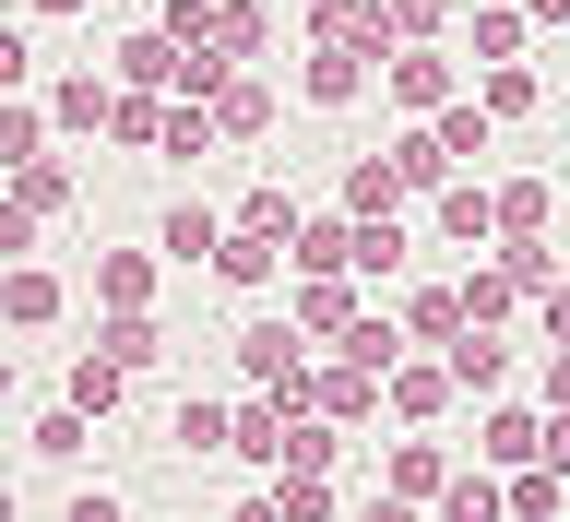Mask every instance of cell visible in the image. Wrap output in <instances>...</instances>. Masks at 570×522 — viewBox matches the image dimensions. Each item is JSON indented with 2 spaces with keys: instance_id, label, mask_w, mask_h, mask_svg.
<instances>
[{
  "instance_id": "cell-1",
  "label": "cell",
  "mask_w": 570,
  "mask_h": 522,
  "mask_svg": "<svg viewBox=\"0 0 570 522\" xmlns=\"http://www.w3.org/2000/svg\"><path fill=\"white\" fill-rule=\"evenodd\" d=\"M381 96L404 107V131L440 119V107H463V48H392V60H381Z\"/></svg>"
},
{
  "instance_id": "cell-2",
  "label": "cell",
  "mask_w": 570,
  "mask_h": 522,
  "mask_svg": "<svg viewBox=\"0 0 570 522\" xmlns=\"http://www.w3.org/2000/svg\"><path fill=\"white\" fill-rule=\"evenodd\" d=\"M107 119H119V71H60V83H48V131L60 142L107 131Z\"/></svg>"
},
{
  "instance_id": "cell-3",
  "label": "cell",
  "mask_w": 570,
  "mask_h": 522,
  "mask_svg": "<svg viewBox=\"0 0 570 522\" xmlns=\"http://www.w3.org/2000/svg\"><path fill=\"white\" fill-rule=\"evenodd\" d=\"M155 274H167L155 249H96V309L107 321H155Z\"/></svg>"
},
{
  "instance_id": "cell-4",
  "label": "cell",
  "mask_w": 570,
  "mask_h": 522,
  "mask_svg": "<svg viewBox=\"0 0 570 522\" xmlns=\"http://www.w3.org/2000/svg\"><path fill=\"white\" fill-rule=\"evenodd\" d=\"M226 226H238V238H274V249H297V226H309V203H297L285 178H249L238 203H226Z\"/></svg>"
},
{
  "instance_id": "cell-5",
  "label": "cell",
  "mask_w": 570,
  "mask_h": 522,
  "mask_svg": "<svg viewBox=\"0 0 570 522\" xmlns=\"http://www.w3.org/2000/svg\"><path fill=\"white\" fill-rule=\"evenodd\" d=\"M368 83H381V60H356V48H309V60H297V96H309L321 119H333V107H356Z\"/></svg>"
},
{
  "instance_id": "cell-6",
  "label": "cell",
  "mask_w": 570,
  "mask_h": 522,
  "mask_svg": "<svg viewBox=\"0 0 570 522\" xmlns=\"http://www.w3.org/2000/svg\"><path fill=\"white\" fill-rule=\"evenodd\" d=\"M214 249H226V214H214V203H167V214H155V262H178V274L203 262V274H214Z\"/></svg>"
},
{
  "instance_id": "cell-7",
  "label": "cell",
  "mask_w": 570,
  "mask_h": 522,
  "mask_svg": "<svg viewBox=\"0 0 570 522\" xmlns=\"http://www.w3.org/2000/svg\"><path fill=\"white\" fill-rule=\"evenodd\" d=\"M60 309H71V285L48 274V262H12V274H0V321H12V333H48Z\"/></svg>"
},
{
  "instance_id": "cell-8",
  "label": "cell",
  "mask_w": 570,
  "mask_h": 522,
  "mask_svg": "<svg viewBox=\"0 0 570 522\" xmlns=\"http://www.w3.org/2000/svg\"><path fill=\"white\" fill-rule=\"evenodd\" d=\"M523 0H475V24H463V60H488V71H511V60H523Z\"/></svg>"
},
{
  "instance_id": "cell-9",
  "label": "cell",
  "mask_w": 570,
  "mask_h": 522,
  "mask_svg": "<svg viewBox=\"0 0 570 522\" xmlns=\"http://www.w3.org/2000/svg\"><path fill=\"white\" fill-rule=\"evenodd\" d=\"M203 48H214V60H262V48H274V12H262V0H214V24H203Z\"/></svg>"
},
{
  "instance_id": "cell-10",
  "label": "cell",
  "mask_w": 570,
  "mask_h": 522,
  "mask_svg": "<svg viewBox=\"0 0 570 522\" xmlns=\"http://www.w3.org/2000/svg\"><path fill=\"white\" fill-rule=\"evenodd\" d=\"M463 333H475V321H463V285H416V297H404V345H440V356H452Z\"/></svg>"
},
{
  "instance_id": "cell-11",
  "label": "cell",
  "mask_w": 570,
  "mask_h": 522,
  "mask_svg": "<svg viewBox=\"0 0 570 522\" xmlns=\"http://www.w3.org/2000/svg\"><path fill=\"white\" fill-rule=\"evenodd\" d=\"M309 416H333V427L381 416V381H368V368H345V356H333V368H309Z\"/></svg>"
},
{
  "instance_id": "cell-12",
  "label": "cell",
  "mask_w": 570,
  "mask_h": 522,
  "mask_svg": "<svg viewBox=\"0 0 570 522\" xmlns=\"http://www.w3.org/2000/svg\"><path fill=\"white\" fill-rule=\"evenodd\" d=\"M226 452H238V463H262V475L285 463V404H274V392H249L238 416H226Z\"/></svg>"
},
{
  "instance_id": "cell-13",
  "label": "cell",
  "mask_w": 570,
  "mask_h": 522,
  "mask_svg": "<svg viewBox=\"0 0 570 522\" xmlns=\"http://www.w3.org/2000/svg\"><path fill=\"white\" fill-rule=\"evenodd\" d=\"M547 427L559 416H534V404H488V440H475V452L488 463H547Z\"/></svg>"
},
{
  "instance_id": "cell-14",
  "label": "cell",
  "mask_w": 570,
  "mask_h": 522,
  "mask_svg": "<svg viewBox=\"0 0 570 522\" xmlns=\"http://www.w3.org/2000/svg\"><path fill=\"white\" fill-rule=\"evenodd\" d=\"M392 416H404V427H428V416H440V404H452V368H440V356H404V368H392Z\"/></svg>"
},
{
  "instance_id": "cell-15",
  "label": "cell",
  "mask_w": 570,
  "mask_h": 522,
  "mask_svg": "<svg viewBox=\"0 0 570 522\" xmlns=\"http://www.w3.org/2000/svg\"><path fill=\"white\" fill-rule=\"evenodd\" d=\"M214 131H226V142H274V83H262V71H238V83L214 96Z\"/></svg>"
},
{
  "instance_id": "cell-16",
  "label": "cell",
  "mask_w": 570,
  "mask_h": 522,
  "mask_svg": "<svg viewBox=\"0 0 570 522\" xmlns=\"http://www.w3.org/2000/svg\"><path fill=\"white\" fill-rule=\"evenodd\" d=\"M392 178H404V190H428V203H440V190H452V155H440V131H428V119H416V131H392Z\"/></svg>"
},
{
  "instance_id": "cell-17",
  "label": "cell",
  "mask_w": 570,
  "mask_h": 522,
  "mask_svg": "<svg viewBox=\"0 0 570 522\" xmlns=\"http://www.w3.org/2000/svg\"><path fill=\"white\" fill-rule=\"evenodd\" d=\"M440 238H475V249L499 238V190L488 178H452V190H440Z\"/></svg>"
},
{
  "instance_id": "cell-18",
  "label": "cell",
  "mask_w": 570,
  "mask_h": 522,
  "mask_svg": "<svg viewBox=\"0 0 570 522\" xmlns=\"http://www.w3.org/2000/svg\"><path fill=\"white\" fill-rule=\"evenodd\" d=\"M285 321H297V333H333V345H345V333H356L368 309H356V285H297V297H285Z\"/></svg>"
},
{
  "instance_id": "cell-19",
  "label": "cell",
  "mask_w": 570,
  "mask_h": 522,
  "mask_svg": "<svg viewBox=\"0 0 570 522\" xmlns=\"http://www.w3.org/2000/svg\"><path fill=\"white\" fill-rule=\"evenodd\" d=\"M333 463H345V427L333 416H285V463L274 475H333Z\"/></svg>"
},
{
  "instance_id": "cell-20",
  "label": "cell",
  "mask_w": 570,
  "mask_h": 522,
  "mask_svg": "<svg viewBox=\"0 0 570 522\" xmlns=\"http://www.w3.org/2000/svg\"><path fill=\"white\" fill-rule=\"evenodd\" d=\"M36 155H48V107H36V96H0V178H24Z\"/></svg>"
},
{
  "instance_id": "cell-21",
  "label": "cell",
  "mask_w": 570,
  "mask_h": 522,
  "mask_svg": "<svg viewBox=\"0 0 570 522\" xmlns=\"http://www.w3.org/2000/svg\"><path fill=\"white\" fill-rule=\"evenodd\" d=\"M547 214H559V190H547V178H511V190H499V249L547 238Z\"/></svg>"
},
{
  "instance_id": "cell-22",
  "label": "cell",
  "mask_w": 570,
  "mask_h": 522,
  "mask_svg": "<svg viewBox=\"0 0 570 522\" xmlns=\"http://www.w3.org/2000/svg\"><path fill=\"white\" fill-rule=\"evenodd\" d=\"M167 119H178V96H119L107 142H119V155H155V142H167Z\"/></svg>"
},
{
  "instance_id": "cell-23",
  "label": "cell",
  "mask_w": 570,
  "mask_h": 522,
  "mask_svg": "<svg viewBox=\"0 0 570 522\" xmlns=\"http://www.w3.org/2000/svg\"><path fill=\"white\" fill-rule=\"evenodd\" d=\"M440 368H452V392H499V381H511V345H499V333H463Z\"/></svg>"
},
{
  "instance_id": "cell-24",
  "label": "cell",
  "mask_w": 570,
  "mask_h": 522,
  "mask_svg": "<svg viewBox=\"0 0 570 522\" xmlns=\"http://www.w3.org/2000/svg\"><path fill=\"white\" fill-rule=\"evenodd\" d=\"M440 522H511V487L475 463V475H452V487H440Z\"/></svg>"
},
{
  "instance_id": "cell-25",
  "label": "cell",
  "mask_w": 570,
  "mask_h": 522,
  "mask_svg": "<svg viewBox=\"0 0 570 522\" xmlns=\"http://www.w3.org/2000/svg\"><path fill=\"white\" fill-rule=\"evenodd\" d=\"M96 356L119 368V381H142V368L167 356V333H155V321H107V333H96Z\"/></svg>"
},
{
  "instance_id": "cell-26",
  "label": "cell",
  "mask_w": 570,
  "mask_h": 522,
  "mask_svg": "<svg viewBox=\"0 0 570 522\" xmlns=\"http://www.w3.org/2000/svg\"><path fill=\"white\" fill-rule=\"evenodd\" d=\"M440 487H452L440 440H404V452H392V487H381V499H440Z\"/></svg>"
},
{
  "instance_id": "cell-27",
  "label": "cell",
  "mask_w": 570,
  "mask_h": 522,
  "mask_svg": "<svg viewBox=\"0 0 570 522\" xmlns=\"http://www.w3.org/2000/svg\"><path fill=\"white\" fill-rule=\"evenodd\" d=\"M475 107H488V119H534V107H547V71H488V83H475Z\"/></svg>"
},
{
  "instance_id": "cell-28",
  "label": "cell",
  "mask_w": 570,
  "mask_h": 522,
  "mask_svg": "<svg viewBox=\"0 0 570 522\" xmlns=\"http://www.w3.org/2000/svg\"><path fill=\"white\" fill-rule=\"evenodd\" d=\"M12 203H24L36 226H48V214H71V155H36V167L12 178Z\"/></svg>"
},
{
  "instance_id": "cell-29",
  "label": "cell",
  "mask_w": 570,
  "mask_h": 522,
  "mask_svg": "<svg viewBox=\"0 0 570 522\" xmlns=\"http://www.w3.org/2000/svg\"><path fill=\"white\" fill-rule=\"evenodd\" d=\"M428 131H440V155H452V167H463V155H488V142H499V119H488V107H475V96H463V107H440Z\"/></svg>"
},
{
  "instance_id": "cell-30",
  "label": "cell",
  "mask_w": 570,
  "mask_h": 522,
  "mask_svg": "<svg viewBox=\"0 0 570 522\" xmlns=\"http://www.w3.org/2000/svg\"><path fill=\"white\" fill-rule=\"evenodd\" d=\"M274 262H285L274 238H238V226H226V249H214V285H274Z\"/></svg>"
},
{
  "instance_id": "cell-31",
  "label": "cell",
  "mask_w": 570,
  "mask_h": 522,
  "mask_svg": "<svg viewBox=\"0 0 570 522\" xmlns=\"http://www.w3.org/2000/svg\"><path fill=\"white\" fill-rule=\"evenodd\" d=\"M511 309H523V285L499 274V262H488V274H463V321H475V333H499Z\"/></svg>"
},
{
  "instance_id": "cell-32",
  "label": "cell",
  "mask_w": 570,
  "mask_h": 522,
  "mask_svg": "<svg viewBox=\"0 0 570 522\" xmlns=\"http://www.w3.org/2000/svg\"><path fill=\"white\" fill-rule=\"evenodd\" d=\"M404 249H416V226H404V214L356 226V274H404Z\"/></svg>"
},
{
  "instance_id": "cell-33",
  "label": "cell",
  "mask_w": 570,
  "mask_h": 522,
  "mask_svg": "<svg viewBox=\"0 0 570 522\" xmlns=\"http://www.w3.org/2000/svg\"><path fill=\"white\" fill-rule=\"evenodd\" d=\"M392 12V48H440V24H452V0H381Z\"/></svg>"
},
{
  "instance_id": "cell-34",
  "label": "cell",
  "mask_w": 570,
  "mask_h": 522,
  "mask_svg": "<svg viewBox=\"0 0 570 522\" xmlns=\"http://www.w3.org/2000/svg\"><path fill=\"white\" fill-rule=\"evenodd\" d=\"M107 404H119V368L83 345V356H71V416H107Z\"/></svg>"
},
{
  "instance_id": "cell-35",
  "label": "cell",
  "mask_w": 570,
  "mask_h": 522,
  "mask_svg": "<svg viewBox=\"0 0 570 522\" xmlns=\"http://www.w3.org/2000/svg\"><path fill=\"white\" fill-rule=\"evenodd\" d=\"M214 142H226V131H214V107H178V119H167V142H155V155H178V167H203Z\"/></svg>"
},
{
  "instance_id": "cell-36",
  "label": "cell",
  "mask_w": 570,
  "mask_h": 522,
  "mask_svg": "<svg viewBox=\"0 0 570 522\" xmlns=\"http://www.w3.org/2000/svg\"><path fill=\"white\" fill-rule=\"evenodd\" d=\"M36 83V36H24V12H0V96H24Z\"/></svg>"
},
{
  "instance_id": "cell-37",
  "label": "cell",
  "mask_w": 570,
  "mask_h": 522,
  "mask_svg": "<svg viewBox=\"0 0 570 522\" xmlns=\"http://www.w3.org/2000/svg\"><path fill=\"white\" fill-rule=\"evenodd\" d=\"M83 427H96V416H71V404H48V416H36V452H48V463H83Z\"/></svg>"
},
{
  "instance_id": "cell-38",
  "label": "cell",
  "mask_w": 570,
  "mask_h": 522,
  "mask_svg": "<svg viewBox=\"0 0 570 522\" xmlns=\"http://www.w3.org/2000/svg\"><path fill=\"white\" fill-rule=\"evenodd\" d=\"M274 511L285 522H333V487H321V475H274Z\"/></svg>"
},
{
  "instance_id": "cell-39",
  "label": "cell",
  "mask_w": 570,
  "mask_h": 522,
  "mask_svg": "<svg viewBox=\"0 0 570 522\" xmlns=\"http://www.w3.org/2000/svg\"><path fill=\"white\" fill-rule=\"evenodd\" d=\"M167 440H178V452H226V404H178Z\"/></svg>"
},
{
  "instance_id": "cell-40",
  "label": "cell",
  "mask_w": 570,
  "mask_h": 522,
  "mask_svg": "<svg viewBox=\"0 0 570 522\" xmlns=\"http://www.w3.org/2000/svg\"><path fill=\"white\" fill-rule=\"evenodd\" d=\"M12 262H36V214L0 190V274H12Z\"/></svg>"
},
{
  "instance_id": "cell-41",
  "label": "cell",
  "mask_w": 570,
  "mask_h": 522,
  "mask_svg": "<svg viewBox=\"0 0 570 522\" xmlns=\"http://www.w3.org/2000/svg\"><path fill=\"white\" fill-rule=\"evenodd\" d=\"M534 321H547V356L570 345V285H547V297H534Z\"/></svg>"
},
{
  "instance_id": "cell-42",
  "label": "cell",
  "mask_w": 570,
  "mask_h": 522,
  "mask_svg": "<svg viewBox=\"0 0 570 522\" xmlns=\"http://www.w3.org/2000/svg\"><path fill=\"white\" fill-rule=\"evenodd\" d=\"M534 392H547V404H559V416H570V345L547 356V368H534Z\"/></svg>"
},
{
  "instance_id": "cell-43",
  "label": "cell",
  "mask_w": 570,
  "mask_h": 522,
  "mask_svg": "<svg viewBox=\"0 0 570 522\" xmlns=\"http://www.w3.org/2000/svg\"><path fill=\"white\" fill-rule=\"evenodd\" d=\"M60 522H131V511H119V499H107V487H83V499H71Z\"/></svg>"
},
{
  "instance_id": "cell-44",
  "label": "cell",
  "mask_w": 570,
  "mask_h": 522,
  "mask_svg": "<svg viewBox=\"0 0 570 522\" xmlns=\"http://www.w3.org/2000/svg\"><path fill=\"white\" fill-rule=\"evenodd\" d=\"M356 522H416V499H368V511H356Z\"/></svg>"
},
{
  "instance_id": "cell-45",
  "label": "cell",
  "mask_w": 570,
  "mask_h": 522,
  "mask_svg": "<svg viewBox=\"0 0 570 522\" xmlns=\"http://www.w3.org/2000/svg\"><path fill=\"white\" fill-rule=\"evenodd\" d=\"M24 12H36V24H71V12H83V0H24Z\"/></svg>"
},
{
  "instance_id": "cell-46",
  "label": "cell",
  "mask_w": 570,
  "mask_h": 522,
  "mask_svg": "<svg viewBox=\"0 0 570 522\" xmlns=\"http://www.w3.org/2000/svg\"><path fill=\"white\" fill-rule=\"evenodd\" d=\"M523 24H570V0H523Z\"/></svg>"
},
{
  "instance_id": "cell-47",
  "label": "cell",
  "mask_w": 570,
  "mask_h": 522,
  "mask_svg": "<svg viewBox=\"0 0 570 522\" xmlns=\"http://www.w3.org/2000/svg\"><path fill=\"white\" fill-rule=\"evenodd\" d=\"M226 522H285V511H274V499H238V511H226Z\"/></svg>"
},
{
  "instance_id": "cell-48",
  "label": "cell",
  "mask_w": 570,
  "mask_h": 522,
  "mask_svg": "<svg viewBox=\"0 0 570 522\" xmlns=\"http://www.w3.org/2000/svg\"><path fill=\"white\" fill-rule=\"evenodd\" d=\"M0 392H12V356H0Z\"/></svg>"
},
{
  "instance_id": "cell-49",
  "label": "cell",
  "mask_w": 570,
  "mask_h": 522,
  "mask_svg": "<svg viewBox=\"0 0 570 522\" xmlns=\"http://www.w3.org/2000/svg\"><path fill=\"white\" fill-rule=\"evenodd\" d=\"M0 522H12V487H0Z\"/></svg>"
},
{
  "instance_id": "cell-50",
  "label": "cell",
  "mask_w": 570,
  "mask_h": 522,
  "mask_svg": "<svg viewBox=\"0 0 570 522\" xmlns=\"http://www.w3.org/2000/svg\"><path fill=\"white\" fill-rule=\"evenodd\" d=\"M297 12H321V0H297Z\"/></svg>"
},
{
  "instance_id": "cell-51",
  "label": "cell",
  "mask_w": 570,
  "mask_h": 522,
  "mask_svg": "<svg viewBox=\"0 0 570 522\" xmlns=\"http://www.w3.org/2000/svg\"><path fill=\"white\" fill-rule=\"evenodd\" d=\"M0 190H12V178H0Z\"/></svg>"
},
{
  "instance_id": "cell-52",
  "label": "cell",
  "mask_w": 570,
  "mask_h": 522,
  "mask_svg": "<svg viewBox=\"0 0 570 522\" xmlns=\"http://www.w3.org/2000/svg\"><path fill=\"white\" fill-rule=\"evenodd\" d=\"M0 12H12V0H0Z\"/></svg>"
}]
</instances>
